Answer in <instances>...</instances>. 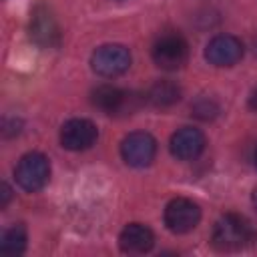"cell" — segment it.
Here are the masks:
<instances>
[{
    "label": "cell",
    "mask_w": 257,
    "mask_h": 257,
    "mask_svg": "<svg viewBox=\"0 0 257 257\" xmlns=\"http://www.w3.org/2000/svg\"><path fill=\"white\" fill-rule=\"evenodd\" d=\"M205 145H207L205 135L199 128H193V126L179 128L177 133H173L171 143H169L173 157L179 159V161H193V159H197L205 151Z\"/></svg>",
    "instance_id": "9c48e42d"
},
{
    "label": "cell",
    "mask_w": 257,
    "mask_h": 257,
    "mask_svg": "<svg viewBox=\"0 0 257 257\" xmlns=\"http://www.w3.org/2000/svg\"><path fill=\"white\" fill-rule=\"evenodd\" d=\"M251 239V227L247 219L237 213H225L213 225L211 243L219 251H237Z\"/></svg>",
    "instance_id": "6da1fadb"
},
{
    "label": "cell",
    "mask_w": 257,
    "mask_h": 257,
    "mask_svg": "<svg viewBox=\"0 0 257 257\" xmlns=\"http://www.w3.org/2000/svg\"><path fill=\"white\" fill-rule=\"evenodd\" d=\"M255 165H257V149H255Z\"/></svg>",
    "instance_id": "ac0fdd59"
},
{
    "label": "cell",
    "mask_w": 257,
    "mask_h": 257,
    "mask_svg": "<svg viewBox=\"0 0 257 257\" xmlns=\"http://www.w3.org/2000/svg\"><path fill=\"white\" fill-rule=\"evenodd\" d=\"M153 245H155V235L143 223H128L118 235V247L122 253H128V255L149 253Z\"/></svg>",
    "instance_id": "8fae6325"
},
{
    "label": "cell",
    "mask_w": 257,
    "mask_h": 257,
    "mask_svg": "<svg viewBox=\"0 0 257 257\" xmlns=\"http://www.w3.org/2000/svg\"><path fill=\"white\" fill-rule=\"evenodd\" d=\"M181 98V88L173 80H159L149 90V100L155 106H171Z\"/></svg>",
    "instance_id": "5bb4252c"
},
{
    "label": "cell",
    "mask_w": 257,
    "mask_h": 257,
    "mask_svg": "<svg viewBox=\"0 0 257 257\" xmlns=\"http://www.w3.org/2000/svg\"><path fill=\"white\" fill-rule=\"evenodd\" d=\"M14 177L20 189L36 193L50 179V163L42 153H26L14 169Z\"/></svg>",
    "instance_id": "7a4b0ae2"
},
{
    "label": "cell",
    "mask_w": 257,
    "mask_h": 257,
    "mask_svg": "<svg viewBox=\"0 0 257 257\" xmlns=\"http://www.w3.org/2000/svg\"><path fill=\"white\" fill-rule=\"evenodd\" d=\"M151 54H153V60L159 68L177 70L189 58V44L181 34L169 32V34H163L161 38H157Z\"/></svg>",
    "instance_id": "3957f363"
},
{
    "label": "cell",
    "mask_w": 257,
    "mask_h": 257,
    "mask_svg": "<svg viewBox=\"0 0 257 257\" xmlns=\"http://www.w3.org/2000/svg\"><path fill=\"white\" fill-rule=\"evenodd\" d=\"M249 106L257 112V88H255V90L251 92V96H249Z\"/></svg>",
    "instance_id": "2e32d148"
},
{
    "label": "cell",
    "mask_w": 257,
    "mask_h": 257,
    "mask_svg": "<svg viewBox=\"0 0 257 257\" xmlns=\"http://www.w3.org/2000/svg\"><path fill=\"white\" fill-rule=\"evenodd\" d=\"M120 155H122V161L131 167H137V169L149 167L157 155V141L153 135L145 131L131 133L120 143Z\"/></svg>",
    "instance_id": "8992f818"
},
{
    "label": "cell",
    "mask_w": 257,
    "mask_h": 257,
    "mask_svg": "<svg viewBox=\"0 0 257 257\" xmlns=\"http://www.w3.org/2000/svg\"><path fill=\"white\" fill-rule=\"evenodd\" d=\"M90 66L100 76H120L131 66V52L122 44H102L92 52Z\"/></svg>",
    "instance_id": "277c9868"
},
{
    "label": "cell",
    "mask_w": 257,
    "mask_h": 257,
    "mask_svg": "<svg viewBox=\"0 0 257 257\" xmlns=\"http://www.w3.org/2000/svg\"><path fill=\"white\" fill-rule=\"evenodd\" d=\"M8 199H10V189H8V185L4 183V185H2V203H0V205H2V207H6Z\"/></svg>",
    "instance_id": "9a60e30c"
},
{
    "label": "cell",
    "mask_w": 257,
    "mask_h": 257,
    "mask_svg": "<svg viewBox=\"0 0 257 257\" xmlns=\"http://www.w3.org/2000/svg\"><path fill=\"white\" fill-rule=\"evenodd\" d=\"M26 241H28L26 229H24L22 225H14V227L6 229L4 235H2V241H0V253H2V255H8V257L22 255L24 249H26Z\"/></svg>",
    "instance_id": "4fadbf2b"
},
{
    "label": "cell",
    "mask_w": 257,
    "mask_h": 257,
    "mask_svg": "<svg viewBox=\"0 0 257 257\" xmlns=\"http://www.w3.org/2000/svg\"><path fill=\"white\" fill-rule=\"evenodd\" d=\"M251 203H253V207H255V211H257V187H255V191H253V197H251Z\"/></svg>",
    "instance_id": "e0dca14e"
},
{
    "label": "cell",
    "mask_w": 257,
    "mask_h": 257,
    "mask_svg": "<svg viewBox=\"0 0 257 257\" xmlns=\"http://www.w3.org/2000/svg\"><path fill=\"white\" fill-rule=\"evenodd\" d=\"M205 58L215 66H233L243 58V44L237 36L219 34L209 40L205 48Z\"/></svg>",
    "instance_id": "ba28073f"
},
{
    "label": "cell",
    "mask_w": 257,
    "mask_h": 257,
    "mask_svg": "<svg viewBox=\"0 0 257 257\" xmlns=\"http://www.w3.org/2000/svg\"><path fill=\"white\" fill-rule=\"evenodd\" d=\"M201 221V209L195 201L185 199V197H177L173 201L167 203L165 207V225L169 231L183 235L193 231Z\"/></svg>",
    "instance_id": "5b68a950"
},
{
    "label": "cell",
    "mask_w": 257,
    "mask_h": 257,
    "mask_svg": "<svg viewBox=\"0 0 257 257\" xmlns=\"http://www.w3.org/2000/svg\"><path fill=\"white\" fill-rule=\"evenodd\" d=\"M98 139V128L88 118H70L60 128V145L68 151H86Z\"/></svg>",
    "instance_id": "52a82bcc"
},
{
    "label": "cell",
    "mask_w": 257,
    "mask_h": 257,
    "mask_svg": "<svg viewBox=\"0 0 257 257\" xmlns=\"http://www.w3.org/2000/svg\"><path fill=\"white\" fill-rule=\"evenodd\" d=\"M30 38L36 44L44 46V48L56 46L58 40H60V32H58L54 16L46 8H42V6H38L32 12V18H30Z\"/></svg>",
    "instance_id": "7c38bea8"
},
{
    "label": "cell",
    "mask_w": 257,
    "mask_h": 257,
    "mask_svg": "<svg viewBox=\"0 0 257 257\" xmlns=\"http://www.w3.org/2000/svg\"><path fill=\"white\" fill-rule=\"evenodd\" d=\"M135 100V96L122 88L110 86V84H102L98 88L92 90V104L98 106L100 110H104L106 114H118V112H131L135 106L131 104Z\"/></svg>",
    "instance_id": "30bf717a"
}]
</instances>
